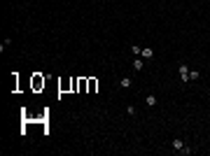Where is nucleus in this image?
<instances>
[{
	"instance_id": "7",
	"label": "nucleus",
	"mask_w": 210,
	"mask_h": 156,
	"mask_svg": "<svg viewBox=\"0 0 210 156\" xmlns=\"http://www.w3.org/2000/svg\"><path fill=\"white\" fill-rule=\"evenodd\" d=\"M33 86H35V89H40V86H44V79H40V77H35V79H33Z\"/></svg>"
},
{
	"instance_id": "2",
	"label": "nucleus",
	"mask_w": 210,
	"mask_h": 156,
	"mask_svg": "<svg viewBox=\"0 0 210 156\" xmlns=\"http://www.w3.org/2000/svg\"><path fill=\"white\" fill-rule=\"evenodd\" d=\"M143 68H145V58L140 56V58H135V61H133V70L138 72V70H143Z\"/></svg>"
},
{
	"instance_id": "9",
	"label": "nucleus",
	"mask_w": 210,
	"mask_h": 156,
	"mask_svg": "<svg viewBox=\"0 0 210 156\" xmlns=\"http://www.w3.org/2000/svg\"><path fill=\"white\" fill-rule=\"evenodd\" d=\"M199 77H201V72H196V70H191V72H189V79H199Z\"/></svg>"
},
{
	"instance_id": "8",
	"label": "nucleus",
	"mask_w": 210,
	"mask_h": 156,
	"mask_svg": "<svg viewBox=\"0 0 210 156\" xmlns=\"http://www.w3.org/2000/svg\"><path fill=\"white\" fill-rule=\"evenodd\" d=\"M131 51H133V56H140V54H143V49H140L138 44H133V47H131Z\"/></svg>"
},
{
	"instance_id": "5",
	"label": "nucleus",
	"mask_w": 210,
	"mask_h": 156,
	"mask_svg": "<svg viewBox=\"0 0 210 156\" xmlns=\"http://www.w3.org/2000/svg\"><path fill=\"white\" fill-rule=\"evenodd\" d=\"M182 147H184V142H182V140H178V137H175V140H173V149H178V152H180Z\"/></svg>"
},
{
	"instance_id": "3",
	"label": "nucleus",
	"mask_w": 210,
	"mask_h": 156,
	"mask_svg": "<svg viewBox=\"0 0 210 156\" xmlns=\"http://www.w3.org/2000/svg\"><path fill=\"white\" fill-rule=\"evenodd\" d=\"M121 89H131V84H133V79H131V77H121Z\"/></svg>"
},
{
	"instance_id": "4",
	"label": "nucleus",
	"mask_w": 210,
	"mask_h": 156,
	"mask_svg": "<svg viewBox=\"0 0 210 156\" xmlns=\"http://www.w3.org/2000/svg\"><path fill=\"white\" fill-rule=\"evenodd\" d=\"M140 56H143V58H145V61H147V58H152V56H154V51H152L150 47H145V49H143V54H140Z\"/></svg>"
},
{
	"instance_id": "6",
	"label": "nucleus",
	"mask_w": 210,
	"mask_h": 156,
	"mask_svg": "<svg viewBox=\"0 0 210 156\" xmlns=\"http://www.w3.org/2000/svg\"><path fill=\"white\" fill-rule=\"evenodd\" d=\"M145 103H147L150 107H154V105H156V95H147V98H145Z\"/></svg>"
},
{
	"instance_id": "1",
	"label": "nucleus",
	"mask_w": 210,
	"mask_h": 156,
	"mask_svg": "<svg viewBox=\"0 0 210 156\" xmlns=\"http://www.w3.org/2000/svg\"><path fill=\"white\" fill-rule=\"evenodd\" d=\"M178 70H180V79L187 84V82H189V68H187V63H180V68H178Z\"/></svg>"
},
{
	"instance_id": "11",
	"label": "nucleus",
	"mask_w": 210,
	"mask_h": 156,
	"mask_svg": "<svg viewBox=\"0 0 210 156\" xmlns=\"http://www.w3.org/2000/svg\"><path fill=\"white\" fill-rule=\"evenodd\" d=\"M180 154H184V156H187V154H191V147H182V149H180Z\"/></svg>"
},
{
	"instance_id": "10",
	"label": "nucleus",
	"mask_w": 210,
	"mask_h": 156,
	"mask_svg": "<svg viewBox=\"0 0 210 156\" xmlns=\"http://www.w3.org/2000/svg\"><path fill=\"white\" fill-rule=\"evenodd\" d=\"M126 114H128V117H133V114H135V107H133V105H128V110H126Z\"/></svg>"
}]
</instances>
